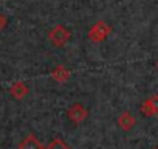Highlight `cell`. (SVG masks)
I'll use <instances>...</instances> for the list:
<instances>
[{
	"instance_id": "6da1fadb",
	"label": "cell",
	"mask_w": 158,
	"mask_h": 149,
	"mask_svg": "<svg viewBox=\"0 0 158 149\" xmlns=\"http://www.w3.org/2000/svg\"><path fill=\"white\" fill-rule=\"evenodd\" d=\"M71 39V31L64 27V25H54L50 31H48V40L51 42L53 47L56 48H62L68 44V40Z\"/></svg>"
},
{
	"instance_id": "7a4b0ae2",
	"label": "cell",
	"mask_w": 158,
	"mask_h": 149,
	"mask_svg": "<svg viewBox=\"0 0 158 149\" xmlns=\"http://www.w3.org/2000/svg\"><path fill=\"white\" fill-rule=\"evenodd\" d=\"M112 34V27L106 22V20H98L95 22L90 30H89V39L95 44H99V42H104L109 36Z\"/></svg>"
},
{
	"instance_id": "3957f363",
	"label": "cell",
	"mask_w": 158,
	"mask_h": 149,
	"mask_svg": "<svg viewBox=\"0 0 158 149\" xmlns=\"http://www.w3.org/2000/svg\"><path fill=\"white\" fill-rule=\"evenodd\" d=\"M67 117H68V120H70L73 124L79 126L81 123H84V121L87 120V117H89V109L84 107L81 103H74V104H71V106L67 109Z\"/></svg>"
},
{
	"instance_id": "277c9868",
	"label": "cell",
	"mask_w": 158,
	"mask_h": 149,
	"mask_svg": "<svg viewBox=\"0 0 158 149\" xmlns=\"http://www.w3.org/2000/svg\"><path fill=\"white\" fill-rule=\"evenodd\" d=\"M141 113L146 117H156L158 115V93L149 96L146 101L141 104Z\"/></svg>"
},
{
	"instance_id": "5b68a950",
	"label": "cell",
	"mask_w": 158,
	"mask_h": 149,
	"mask_svg": "<svg viewBox=\"0 0 158 149\" xmlns=\"http://www.w3.org/2000/svg\"><path fill=\"white\" fill-rule=\"evenodd\" d=\"M50 76H51V79H53L54 83L64 84V83H67V81L70 79V76H71V71H70V70H68L65 65H57V67H54V68L51 70Z\"/></svg>"
},
{
	"instance_id": "8992f818",
	"label": "cell",
	"mask_w": 158,
	"mask_h": 149,
	"mask_svg": "<svg viewBox=\"0 0 158 149\" xmlns=\"http://www.w3.org/2000/svg\"><path fill=\"white\" fill-rule=\"evenodd\" d=\"M17 149H47L37 137H34L33 134H28L27 137H23L20 141H19V146Z\"/></svg>"
},
{
	"instance_id": "52a82bcc",
	"label": "cell",
	"mask_w": 158,
	"mask_h": 149,
	"mask_svg": "<svg viewBox=\"0 0 158 149\" xmlns=\"http://www.w3.org/2000/svg\"><path fill=\"white\" fill-rule=\"evenodd\" d=\"M116 123H118V126H119V129H121V130L129 132V130H132V129L135 127L136 120H135V117H133L130 112H123V113L118 117Z\"/></svg>"
},
{
	"instance_id": "ba28073f",
	"label": "cell",
	"mask_w": 158,
	"mask_h": 149,
	"mask_svg": "<svg viewBox=\"0 0 158 149\" xmlns=\"http://www.w3.org/2000/svg\"><path fill=\"white\" fill-rule=\"evenodd\" d=\"M28 92H30V89H28V86L23 81H16L10 87V93H11V96L14 100H23L28 95Z\"/></svg>"
},
{
	"instance_id": "9c48e42d",
	"label": "cell",
	"mask_w": 158,
	"mask_h": 149,
	"mask_svg": "<svg viewBox=\"0 0 158 149\" xmlns=\"http://www.w3.org/2000/svg\"><path fill=\"white\" fill-rule=\"evenodd\" d=\"M47 149H71L62 138H54L50 141V144L47 146Z\"/></svg>"
},
{
	"instance_id": "30bf717a",
	"label": "cell",
	"mask_w": 158,
	"mask_h": 149,
	"mask_svg": "<svg viewBox=\"0 0 158 149\" xmlns=\"http://www.w3.org/2000/svg\"><path fill=\"white\" fill-rule=\"evenodd\" d=\"M6 25H8V19H6V16L0 13V31H3V30L6 28Z\"/></svg>"
},
{
	"instance_id": "8fae6325",
	"label": "cell",
	"mask_w": 158,
	"mask_h": 149,
	"mask_svg": "<svg viewBox=\"0 0 158 149\" xmlns=\"http://www.w3.org/2000/svg\"><path fill=\"white\" fill-rule=\"evenodd\" d=\"M156 70H158V61H156Z\"/></svg>"
}]
</instances>
